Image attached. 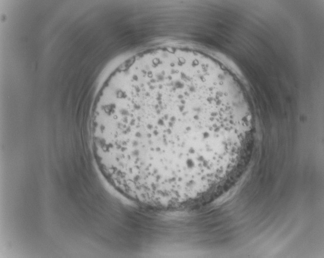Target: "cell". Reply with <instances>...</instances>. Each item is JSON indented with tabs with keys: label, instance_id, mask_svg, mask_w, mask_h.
<instances>
[{
	"label": "cell",
	"instance_id": "1",
	"mask_svg": "<svg viewBox=\"0 0 324 258\" xmlns=\"http://www.w3.org/2000/svg\"><path fill=\"white\" fill-rule=\"evenodd\" d=\"M98 131L119 181L149 195L183 198L210 187L248 128L235 103L206 75L192 72L137 86L108 109Z\"/></svg>",
	"mask_w": 324,
	"mask_h": 258
}]
</instances>
